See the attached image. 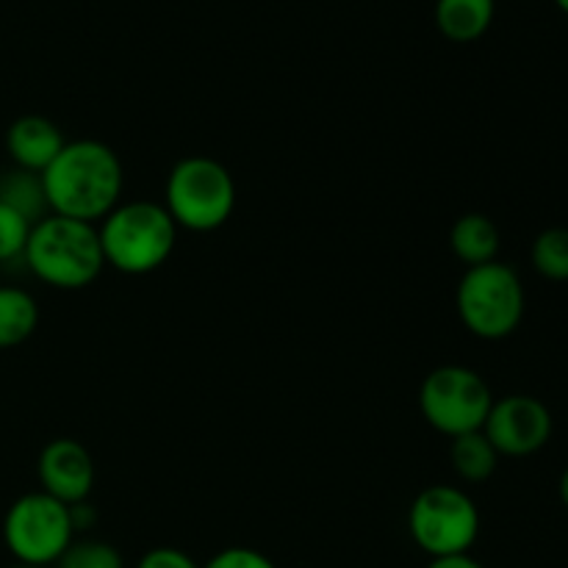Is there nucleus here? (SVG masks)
Listing matches in <instances>:
<instances>
[{
    "instance_id": "f257e3e1",
    "label": "nucleus",
    "mask_w": 568,
    "mask_h": 568,
    "mask_svg": "<svg viewBox=\"0 0 568 568\" xmlns=\"http://www.w3.org/2000/svg\"><path fill=\"white\" fill-rule=\"evenodd\" d=\"M50 214L98 225L122 203V161L98 139L67 142L53 164L42 172Z\"/></svg>"
},
{
    "instance_id": "f03ea898",
    "label": "nucleus",
    "mask_w": 568,
    "mask_h": 568,
    "mask_svg": "<svg viewBox=\"0 0 568 568\" xmlns=\"http://www.w3.org/2000/svg\"><path fill=\"white\" fill-rule=\"evenodd\" d=\"M175 220L164 203L128 200L98 222L105 266L122 275H148L164 266L178 244Z\"/></svg>"
},
{
    "instance_id": "7ed1b4c3",
    "label": "nucleus",
    "mask_w": 568,
    "mask_h": 568,
    "mask_svg": "<svg viewBox=\"0 0 568 568\" xmlns=\"http://www.w3.org/2000/svg\"><path fill=\"white\" fill-rule=\"evenodd\" d=\"M22 261L37 281L64 292L92 286L105 270L98 225L55 214L31 227Z\"/></svg>"
},
{
    "instance_id": "20e7f679",
    "label": "nucleus",
    "mask_w": 568,
    "mask_h": 568,
    "mask_svg": "<svg viewBox=\"0 0 568 568\" xmlns=\"http://www.w3.org/2000/svg\"><path fill=\"white\" fill-rule=\"evenodd\" d=\"M164 209L178 227L211 233L225 225L236 209V181L225 164L209 155H189L170 170Z\"/></svg>"
},
{
    "instance_id": "39448f33",
    "label": "nucleus",
    "mask_w": 568,
    "mask_h": 568,
    "mask_svg": "<svg viewBox=\"0 0 568 568\" xmlns=\"http://www.w3.org/2000/svg\"><path fill=\"white\" fill-rule=\"evenodd\" d=\"M455 305H458V316L466 331L486 342H499L519 331L527 297L514 266L491 261V264L469 266L464 272Z\"/></svg>"
},
{
    "instance_id": "423d86ee",
    "label": "nucleus",
    "mask_w": 568,
    "mask_h": 568,
    "mask_svg": "<svg viewBox=\"0 0 568 568\" xmlns=\"http://www.w3.org/2000/svg\"><path fill=\"white\" fill-rule=\"evenodd\" d=\"M408 530L430 560L469 555L480 536V510L464 488L427 486L410 505Z\"/></svg>"
},
{
    "instance_id": "0eeeda50",
    "label": "nucleus",
    "mask_w": 568,
    "mask_h": 568,
    "mask_svg": "<svg viewBox=\"0 0 568 568\" xmlns=\"http://www.w3.org/2000/svg\"><path fill=\"white\" fill-rule=\"evenodd\" d=\"M75 541L70 505L33 491L14 499L3 519V544L17 564L55 566Z\"/></svg>"
},
{
    "instance_id": "6e6552de",
    "label": "nucleus",
    "mask_w": 568,
    "mask_h": 568,
    "mask_svg": "<svg viewBox=\"0 0 568 568\" xmlns=\"http://www.w3.org/2000/svg\"><path fill=\"white\" fill-rule=\"evenodd\" d=\"M494 394L483 375L469 366L447 364L433 369L419 388V408L433 430L447 438L466 436L486 427Z\"/></svg>"
},
{
    "instance_id": "1a4fd4ad",
    "label": "nucleus",
    "mask_w": 568,
    "mask_h": 568,
    "mask_svg": "<svg viewBox=\"0 0 568 568\" xmlns=\"http://www.w3.org/2000/svg\"><path fill=\"white\" fill-rule=\"evenodd\" d=\"M483 433L505 458H527L541 453L552 438V414L541 399L510 394L494 399Z\"/></svg>"
},
{
    "instance_id": "9d476101",
    "label": "nucleus",
    "mask_w": 568,
    "mask_h": 568,
    "mask_svg": "<svg viewBox=\"0 0 568 568\" xmlns=\"http://www.w3.org/2000/svg\"><path fill=\"white\" fill-rule=\"evenodd\" d=\"M37 475L42 491L59 503H87L94 486L92 455L72 438H55V442L44 444V449L39 453Z\"/></svg>"
},
{
    "instance_id": "9b49d317",
    "label": "nucleus",
    "mask_w": 568,
    "mask_h": 568,
    "mask_svg": "<svg viewBox=\"0 0 568 568\" xmlns=\"http://www.w3.org/2000/svg\"><path fill=\"white\" fill-rule=\"evenodd\" d=\"M67 139L53 120L39 114L17 116L6 131V153L14 161V166L42 175L55 155L64 150Z\"/></svg>"
},
{
    "instance_id": "f8f14e48",
    "label": "nucleus",
    "mask_w": 568,
    "mask_h": 568,
    "mask_svg": "<svg viewBox=\"0 0 568 568\" xmlns=\"http://www.w3.org/2000/svg\"><path fill=\"white\" fill-rule=\"evenodd\" d=\"M499 227L494 225L491 216L486 214H464L455 220L453 231H449V247H453L455 258L464 261L466 270L469 266L491 264L499 255Z\"/></svg>"
},
{
    "instance_id": "ddd939ff",
    "label": "nucleus",
    "mask_w": 568,
    "mask_h": 568,
    "mask_svg": "<svg viewBox=\"0 0 568 568\" xmlns=\"http://www.w3.org/2000/svg\"><path fill=\"white\" fill-rule=\"evenodd\" d=\"M494 22V0H436V26L449 42H477Z\"/></svg>"
},
{
    "instance_id": "4468645a",
    "label": "nucleus",
    "mask_w": 568,
    "mask_h": 568,
    "mask_svg": "<svg viewBox=\"0 0 568 568\" xmlns=\"http://www.w3.org/2000/svg\"><path fill=\"white\" fill-rule=\"evenodd\" d=\"M39 325V305L26 288L0 286V349L20 347Z\"/></svg>"
},
{
    "instance_id": "2eb2a0df",
    "label": "nucleus",
    "mask_w": 568,
    "mask_h": 568,
    "mask_svg": "<svg viewBox=\"0 0 568 568\" xmlns=\"http://www.w3.org/2000/svg\"><path fill=\"white\" fill-rule=\"evenodd\" d=\"M0 203H6L17 214L26 216L31 225H37L44 216H50L42 175L39 172L20 170V166H11L9 172L0 175Z\"/></svg>"
},
{
    "instance_id": "dca6fc26",
    "label": "nucleus",
    "mask_w": 568,
    "mask_h": 568,
    "mask_svg": "<svg viewBox=\"0 0 568 568\" xmlns=\"http://www.w3.org/2000/svg\"><path fill=\"white\" fill-rule=\"evenodd\" d=\"M449 464L455 475L466 483H486L497 471L503 455L494 449L488 436L483 430L466 433V436L449 438Z\"/></svg>"
},
{
    "instance_id": "f3484780",
    "label": "nucleus",
    "mask_w": 568,
    "mask_h": 568,
    "mask_svg": "<svg viewBox=\"0 0 568 568\" xmlns=\"http://www.w3.org/2000/svg\"><path fill=\"white\" fill-rule=\"evenodd\" d=\"M530 261L547 281H568V227H549L532 242Z\"/></svg>"
},
{
    "instance_id": "a211bd4d",
    "label": "nucleus",
    "mask_w": 568,
    "mask_h": 568,
    "mask_svg": "<svg viewBox=\"0 0 568 568\" xmlns=\"http://www.w3.org/2000/svg\"><path fill=\"white\" fill-rule=\"evenodd\" d=\"M55 566L59 568H125L122 566V555L116 552L111 544L94 541V538L72 541Z\"/></svg>"
},
{
    "instance_id": "6ab92c4d",
    "label": "nucleus",
    "mask_w": 568,
    "mask_h": 568,
    "mask_svg": "<svg viewBox=\"0 0 568 568\" xmlns=\"http://www.w3.org/2000/svg\"><path fill=\"white\" fill-rule=\"evenodd\" d=\"M31 222L6 203H0V264L22 258L28 236H31Z\"/></svg>"
},
{
    "instance_id": "aec40b11",
    "label": "nucleus",
    "mask_w": 568,
    "mask_h": 568,
    "mask_svg": "<svg viewBox=\"0 0 568 568\" xmlns=\"http://www.w3.org/2000/svg\"><path fill=\"white\" fill-rule=\"evenodd\" d=\"M203 568H277L264 552L250 547H227L216 552Z\"/></svg>"
},
{
    "instance_id": "412c9836",
    "label": "nucleus",
    "mask_w": 568,
    "mask_h": 568,
    "mask_svg": "<svg viewBox=\"0 0 568 568\" xmlns=\"http://www.w3.org/2000/svg\"><path fill=\"white\" fill-rule=\"evenodd\" d=\"M136 568H203L192 555H186L183 549L175 547H155L150 552L142 555Z\"/></svg>"
},
{
    "instance_id": "4be33fe9",
    "label": "nucleus",
    "mask_w": 568,
    "mask_h": 568,
    "mask_svg": "<svg viewBox=\"0 0 568 568\" xmlns=\"http://www.w3.org/2000/svg\"><path fill=\"white\" fill-rule=\"evenodd\" d=\"M427 568H486L483 564H477L471 555H455V558H436L427 564Z\"/></svg>"
},
{
    "instance_id": "5701e85b",
    "label": "nucleus",
    "mask_w": 568,
    "mask_h": 568,
    "mask_svg": "<svg viewBox=\"0 0 568 568\" xmlns=\"http://www.w3.org/2000/svg\"><path fill=\"white\" fill-rule=\"evenodd\" d=\"M558 491H560V499H564V505L568 508V466L564 469V475H560Z\"/></svg>"
},
{
    "instance_id": "b1692460",
    "label": "nucleus",
    "mask_w": 568,
    "mask_h": 568,
    "mask_svg": "<svg viewBox=\"0 0 568 568\" xmlns=\"http://www.w3.org/2000/svg\"><path fill=\"white\" fill-rule=\"evenodd\" d=\"M555 6H558V9L564 11V14H568V0H555Z\"/></svg>"
},
{
    "instance_id": "393cba45",
    "label": "nucleus",
    "mask_w": 568,
    "mask_h": 568,
    "mask_svg": "<svg viewBox=\"0 0 568 568\" xmlns=\"http://www.w3.org/2000/svg\"><path fill=\"white\" fill-rule=\"evenodd\" d=\"M14 568H42V566H26V564H17Z\"/></svg>"
}]
</instances>
